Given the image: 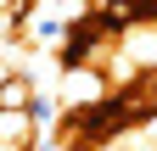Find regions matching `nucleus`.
<instances>
[{
	"mask_svg": "<svg viewBox=\"0 0 157 151\" xmlns=\"http://www.w3.org/2000/svg\"><path fill=\"white\" fill-rule=\"evenodd\" d=\"M34 140H39V129H34V106H0V145L28 151Z\"/></svg>",
	"mask_w": 157,
	"mask_h": 151,
	"instance_id": "obj_1",
	"label": "nucleus"
},
{
	"mask_svg": "<svg viewBox=\"0 0 157 151\" xmlns=\"http://www.w3.org/2000/svg\"><path fill=\"white\" fill-rule=\"evenodd\" d=\"M0 106H34V79L28 73H0Z\"/></svg>",
	"mask_w": 157,
	"mask_h": 151,
	"instance_id": "obj_2",
	"label": "nucleus"
}]
</instances>
